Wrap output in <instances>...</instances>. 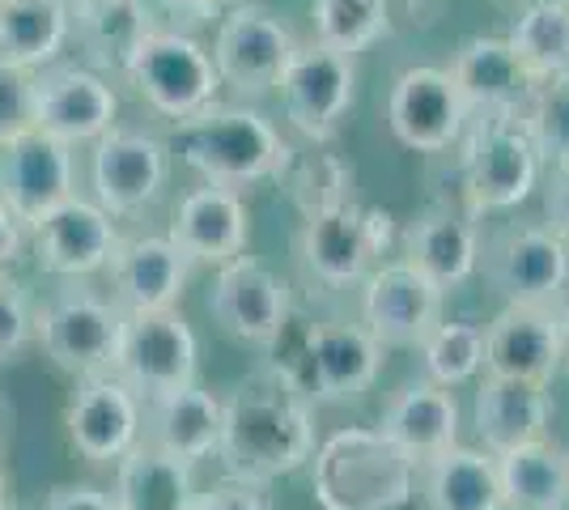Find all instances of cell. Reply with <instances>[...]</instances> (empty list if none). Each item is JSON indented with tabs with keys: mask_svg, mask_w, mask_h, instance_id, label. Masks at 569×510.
Instances as JSON below:
<instances>
[{
	"mask_svg": "<svg viewBox=\"0 0 569 510\" xmlns=\"http://www.w3.org/2000/svg\"><path fill=\"white\" fill-rule=\"evenodd\" d=\"M234 481L260 486L298 472L315 456L310 396L284 366H260L221 400V442Z\"/></svg>",
	"mask_w": 569,
	"mask_h": 510,
	"instance_id": "cell-1",
	"label": "cell"
},
{
	"mask_svg": "<svg viewBox=\"0 0 569 510\" xmlns=\"http://www.w3.org/2000/svg\"><path fill=\"white\" fill-rule=\"evenodd\" d=\"M179 153L209 188L242 192L260 179H281L293 149L277 123L251 102H209L179 123Z\"/></svg>",
	"mask_w": 569,
	"mask_h": 510,
	"instance_id": "cell-2",
	"label": "cell"
},
{
	"mask_svg": "<svg viewBox=\"0 0 569 510\" xmlns=\"http://www.w3.org/2000/svg\"><path fill=\"white\" fill-rule=\"evenodd\" d=\"M310 460V486L323 510H400L412 498L417 463L370 426L336 430Z\"/></svg>",
	"mask_w": 569,
	"mask_h": 510,
	"instance_id": "cell-3",
	"label": "cell"
},
{
	"mask_svg": "<svg viewBox=\"0 0 569 510\" xmlns=\"http://www.w3.org/2000/svg\"><path fill=\"white\" fill-rule=\"evenodd\" d=\"M545 158L519 116H480L463 132V200L472 218L510 213L540 188Z\"/></svg>",
	"mask_w": 569,
	"mask_h": 510,
	"instance_id": "cell-4",
	"label": "cell"
},
{
	"mask_svg": "<svg viewBox=\"0 0 569 510\" xmlns=\"http://www.w3.org/2000/svg\"><path fill=\"white\" fill-rule=\"evenodd\" d=\"M480 264L506 307H561L569 290V239L545 221H510L480 243Z\"/></svg>",
	"mask_w": 569,
	"mask_h": 510,
	"instance_id": "cell-5",
	"label": "cell"
},
{
	"mask_svg": "<svg viewBox=\"0 0 569 510\" xmlns=\"http://www.w3.org/2000/svg\"><path fill=\"white\" fill-rule=\"evenodd\" d=\"M123 77L137 86V94L158 116L174 123L204 111L209 102H217V90H221L213 56L188 30H149L132 51Z\"/></svg>",
	"mask_w": 569,
	"mask_h": 510,
	"instance_id": "cell-6",
	"label": "cell"
},
{
	"mask_svg": "<svg viewBox=\"0 0 569 510\" xmlns=\"http://www.w3.org/2000/svg\"><path fill=\"white\" fill-rule=\"evenodd\" d=\"M298 51V34L284 18L263 4H238L230 9L213 39V69L221 86H230L238 98L256 102L281 86L284 69Z\"/></svg>",
	"mask_w": 569,
	"mask_h": 510,
	"instance_id": "cell-7",
	"label": "cell"
},
{
	"mask_svg": "<svg viewBox=\"0 0 569 510\" xmlns=\"http://www.w3.org/2000/svg\"><path fill=\"white\" fill-rule=\"evenodd\" d=\"M277 94L293 132H302L310 146H328L357 102V56L323 48L315 39L298 43Z\"/></svg>",
	"mask_w": 569,
	"mask_h": 510,
	"instance_id": "cell-8",
	"label": "cell"
},
{
	"mask_svg": "<svg viewBox=\"0 0 569 510\" xmlns=\"http://www.w3.org/2000/svg\"><path fill=\"white\" fill-rule=\"evenodd\" d=\"M387 221L391 218L379 209H357V204H332V209L307 213L298 256H302L310 277L328 290L361 286L375 272V260L382 256Z\"/></svg>",
	"mask_w": 569,
	"mask_h": 510,
	"instance_id": "cell-9",
	"label": "cell"
},
{
	"mask_svg": "<svg viewBox=\"0 0 569 510\" xmlns=\"http://www.w3.org/2000/svg\"><path fill=\"white\" fill-rule=\"evenodd\" d=\"M116 379L128 391L167 396L196 383V337L179 311H141L123 316L116 349Z\"/></svg>",
	"mask_w": 569,
	"mask_h": 510,
	"instance_id": "cell-10",
	"label": "cell"
},
{
	"mask_svg": "<svg viewBox=\"0 0 569 510\" xmlns=\"http://www.w3.org/2000/svg\"><path fill=\"white\" fill-rule=\"evenodd\" d=\"M123 311L90 290H69L51 298L39 316V340L48 358L77 379H94L116 366Z\"/></svg>",
	"mask_w": 569,
	"mask_h": 510,
	"instance_id": "cell-11",
	"label": "cell"
},
{
	"mask_svg": "<svg viewBox=\"0 0 569 510\" xmlns=\"http://www.w3.org/2000/svg\"><path fill=\"white\" fill-rule=\"evenodd\" d=\"M442 298L433 281L403 260H387L361 281V328L382 349H421L442 323Z\"/></svg>",
	"mask_w": 569,
	"mask_h": 510,
	"instance_id": "cell-12",
	"label": "cell"
},
{
	"mask_svg": "<svg viewBox=\"0 0 569 510\" xmlns=\"http://www.w3.org/2000/svg\"><path fill=\"white\" fill-rule=\"evenodd\" d=\"M468 107L455 90L447 69L417 64L403 69L387 94V128L403 149L412 153H442L463 141L468 132Z\"/></svg>",
	"mask_w": 569,
	"mask_h": 510,
	"instance_id": "cell-13",
	"label": "cell"
},
{
	"mask_svg": "<svg viewBox=\"0 0 569 510\" xmlns=\"http://www.w3.org/2000/svg\"><path fill=\"white\" fill-rule=\"evenodd\" d=\"M170 149L158 132L144 128H111L94 141L90 158V183H94V204L116 213H137L153 204L167 188Z\"/></svg>",
	"mask_w": 569,
	"mask_h": 510,
	"instance_id": "cell-14",
	"label": "cell"
},
{
	"mask_svg": "<svg viewBox=\"0 0 569 510\" xmlns=\"http://www.w3.org/2000/svg\"><path fill=\"white\" fill-rule=\"evenodd\" d=\"M119 98L111 81L81 64H56L34 77V132L60 146H94L116 128Z\"/></svg>",
	"mask_w": 569,
	"mask_h": 510,
	"instance_id": "cell-15",
	"label": "cell"
},
{
	"mask_svg": "<svg viewBox=\"0 0 569 510\" xmlns=\"http://www.w3.org/2000/svg\"><path fill=\"white\" fill-rule=\"evenodd\" d=\"M77 196L72 149L43 132H26L0 146V204L18 218V226H39Z\"/></svg>",
	"mask_w": 569,
	"mask_h": 510,
	"instance_id": "cell-16",
	"label": "cell"
},
{
	"mask_svg": "<svg viewBox=\"0 0 569 510\" xmlns=\"http://www.w3.org/2000/svg\"><path fill=\"white\" fill-rule=\"evenodd\" d=\"M209 311L242 344H277L289 323V290L272 268L238 256L217 272Z\"/></svg>",
	"mask_w": 569,
	"mask_h": 510,
	"instance_id": "cell-17",
	"label": "cell"
},
{
	"mask_svg": "<svg viewBox=\"0 0 569 510\" xmlns=\"http://www.w3.org/2000/svg\"><path fill=\"white\" fill-rule=\"evenodd\" d=\"M382 349L361 323H319L307 332V374L298 379L315 400H357L361 391L375 388L382 370Z\"/></svg>",
	"mask_w": 569,
	"mask_h": 510,
	"instance_id": "cell-18",
	"label": "cell"
},
{
	"mask_svg": "<svg viewBox=\"0 0 569 510\" xmlns=\"http://www.w3.org/2000/svg\"><path fill=\"white\" fill-rule=\"evenodd\" d=\"M480 218L468 209L433 204L403 226V264H412L438 290H459L480 268Z\"/></svg>",
	"mask_w": 569,
	"mask_h": 510,
	"instance_id": "cell-19",
	"label": "cell"
},
{
	"mask_svg": "<svg viewBox=\"0 0 569 510\" xmlns=\"http://www.w3.org/2000/svg\"><path fill=\"white\" fill-rule=\"evenodd\" d=\"M34 230V256L43 272L56 277H90L111 268L119 251V230L107 209H98L94 200L72 196L69 204H60L56 213L30 226Z\"/></svg>",
	"mask_w": 569,
	"mask_h": 510,
	"instance_id": "cell-20",
	"label": "cell"
},
{
	"mask_svg": "<svg viewBox=\"0 0 569 510\" xmlns=\"http://www.w3.org/2000/svg\"><path fill=\"white\" fill-rule=\"evenodd\" d=\"M447 73H451L468 116H522V107L531 102V90H536V81L522 69L515 48L506 43V34L468 39L455 51Z\"/></svg>",
	"mask_w": 569,
	"mask_h": 510,
	"instance_id": "cell-21",
	"label": "cell"
},
{
	"mask_svg": "<svg viewBox=\"0 0 569 510\" xmlns=\"http://www.w3.org/2000/svg\"><path fill=\"white\" fill-rule=\"evenodd\" d=\"M251 234V213L242 192L230 188H191L174 218H170V243L188 256V264H217L226 268L242 256Z\"/></svg>",
	"mask_w": 569,
	"mask_h": 510,
	"instance_id": "cell-22",
	"label": "cell"
},
{
	"mask_svg": "<svg viewBox=\"0 0 569 510\" xmlns=\"http://www.w3.org/2000/svg\"><path fill=\"white\" fill-rule=\"evenodd\" d=\"M69 438L72 447L94 463L123 460L137 434H141V404L137 391H128L116 374H94L86 379L69 404Z\"/></svg>",
	"mask_w": 569,
	"mask_h": 510,
	"instance_id": "cell-23",
	"label": "cell"
},
{
	"mask_svg": "<svg viewBox=\"0 0 569 510\" xmlns=\"http://www.w3.org/2000/svg\"><path fill=\"white\" fill-rule=\"evenodd\" d=\"M485 374L548 388L557 374V307H501L485 328Z\"/></svg>",
	"mask_w": 569,
	"mask_h": 510,
	"instance_id": "cell-24",
	"label": "cell"
},
{
	"mask_svg": "<svg viewBox=\"0 0 569 510\" xmlns=\"http://www.w3.org/2000/svg\"><path fill=\"white\" fill-rule=\"evenodd\" d=\"M111 286L123 316L174 311L179 293L188 286V256L162 234L119 239V251L111 260Z\"/></svg>",
	"mask_w": 569,
	"mask_h": 510,
	"instance_id": "cell-25",
	"label": "cell"
},
{
	"mask_svg": "<svg viewBox=\"0 0 569 510\" xmlns=\"http://www.w3.org/2000/svg\"><path fill=\"white\" fill-rule=\"evenodd\" d=\"M379 434L391 438L408 460L421 463L459 447V400L438 383H408L382 409Z\"/></svg>",
	"mask_w": 569,
	"mask_h": 510,
	"instance_id": "cell-26",
	"label": "cell"
},
{
	"mask_svg": "<svg viewBox=\"0 0 569 510\" xmlns=\"http://www.w3.org/2000/svg\"><path fill=\"white\" fill-rule=\"evenodd\" d=\"M472 417L485 451L506 456V451H519V447H531V442H545L552 400H548L545 383H519V379L485 374V383L476 391Z\"/></svg>",
	"mask_w": 569,
	"mask_h": 510,
	"instance_id": "cell-27",
	"label": "cell"
},
{
	"mask_svg": "<svg viewBox=\"0 0 569 510\" xmlns=\"http://www.w3.org/2000/svg\"><path fill=\"white\" fill-rule=\"evenodd\" d=\"M144 442L183 463L213 456L217 442H221V400L213 391L196 388V383L167 391V396H153L149 400V438Z\"/></svg>",
	"mask_w": 569,
	"mask_h": 510,
	"instance_id": "cell-28",
	"label": "cell"
},
{
	"mask_svg": "<svg viewBox=\"0 0 569 510\" xmlns=\"http://www.w3.org/2000/svg\"><path fill=\"white\" fill-rule=\"evenodd\" d=\"M69 0H0V64L48 69L69 43Z\"/></svg>",
	"mask_w": 569,
	"mask_h": 510,
	"instance_id": "cell-29",
	"label": "cell"
},
{
	"mask_svg": "<svg viewBox=\"0 0 569 510\" xmlns=\"http://www.w3.org/2000/svg\"><path fill=\"white\" fill-rule=\"evenodd\" d=\"M426 510H501L498 460L476 447H451L421 463Z\"/></svg>",
	"mask_w": 569,
	"mask_h": 510,
	"instance_id": "cell-30",
	"label": "cell"
},
{
	"mask_svg": "<svg viewBox=\"0 0 569 510\" xmlns=\"http://www.w3.org/2000/svg\"><path fill=\"white\" fill-rule=\"evenodd\" d=\"M501 481V507L510 510H566L569 507V456L552 442H531L519 451L493 456Z\"/></svg>",
	"mask_w": 569,
	"mask_h": 510,
	"instance_id": "cell-31",
	"label": "cell"
},
{
	"mask_svg": "<svg viewBox=\"0 0 569 510\" xmlns=\"http://www.w3.org/2000/svg\"><path fill=\"white\" fill-rule=\"evenodd\" d=\"M119 510H188L196 498L191 489V463L174 460L167 451L137 442L123 460H119L116 493Z\"/></svg>",
	"mask_w": 569,
	"mask_h": 510,
	"instance_id": "cell-32",
	"label": "cell"
},
{
	"mask_svg": "<svg viewBox=\"0 0 569 510\" xmlns=\"http://www.w3.org/2000/svg\"><path fill=\"white\" fill-rule=\"evenodd\" d=\"M69 22L98 64H111L116 73L128 69L144 34L158 30L149 22L144 0H69Z\"/></svg>",
	"mask_w": 569,
	"mask_h": 510,
	"instance_id": "cell-33",
	"label": "cell"
},
{
	"mask_svg": "<svg viewBox=\"0 0 569 510\" xmlns=\"http://www.w3.org/2000/svg\"><path fill=\"white\" fill-rule=\"evenodd\" d=\"M506 43L515 48L531 81L569 73V0H531L515 18Z\"/></svg>",
	"mask_w": 569,
	"mask_h": 510,
	"instance_id": "cell-34",
	"label": "cell"
},
{
	"mask_svg": "<svg viewBox=\"0 0 569 510\" xmlns=\"http://www.w3.org/2000/svg\"><path fill=\"white\" fill-rule=\"evenodd\" d=\"M396 4L391 0H315L310 22H315V43L345 56L375 48L382 34H391Z\"/></svg>",
	"mask_w": 569,
	"mask_h": 510,
	"instance_id": "cell-35",
	"label": "cell"
},
{
	"mask_svg": "<svg viewBox=\"0 0 569 510\" xmlns=\"http://www.w3.org/2000/svg\"><path fill=\"white\" fill-rule=\"evenodd\" d=\"M421 362H426L429 383L438 388H459L472 383L485 370V328L468 319H442L421 344Z\"/></svg>",
	"mask_w": 569,
	"mask_h": 510,
	"instance_id": "cell-36",
	"label": "cell"
},
{
	"mask_svg": "<svg viewBox=\"0 0 569 510\" xmlns=\"http://www.w3.org/2000/svg\"><path fill=\"white\" fill-rule=\"evenodd\" d=\"M519 120L545 162H569V73L536 81Z\"/></svg>",
	"mask_w": 569,
	"mask_h": 510,
	"instance_id": "cell-37",
	"label": "cell"
},
{
	"mask_svg": "<svg viewBox=\"0 0 569 510\" xmlns=\"http://www.w3.org/2000/svg\"><path fill=\"white\" fill-rule=\"evenodd\" d=\"M281 174H289V196L298 200L302 213H319L332 204H353V167H345L332 153H315L302 162H284Z\"/></svg>",
	"mask_w": 569,
	"mask_h": 510,
	"instance_id": "cell-38",
	"label": "cell"
},
{
	"mask_svg": "<svg viewBox=\"0 0 569 510\" xmlns=\"http://www.w3.org/2000/svg\"><path fill=\"white\" fill-rule=\"evenodd\" d=\"M34 128V77L0 64V146Z\"/></svg>",
	"mask_w": 569,
	"mask_h": 510,
	"instance_id": "cell-39",
	"label": "cell"
},
{
	"mask_svg": "<svg viewBox=\"0 0 569 510\" xmlns=\"http://www.w3.org/2000/svg\"><path fill=\"white\" fill-rule=\"evenodd\" d=\"M30 332H34L30 298H26V290L18 281L0 277V362H9L13 353H22Z\"/></svg>",
	"mask_w": 569,
	"mask_h": 510,
	"instance_id": "cell-40",
	"label": "cell"
},
{
	"mask_svg": "<svg viewBox=\"0 0 569 510\" xmlns=\"http://www.w3.org/2000/svg\"><path fill=\"white\" fill-rule=\"evenodd\" d=\"M540 188H545V226L569 239V162H548V174H540Z\"/></svg>",
	"mask_w": 569,
	"mask_h": 510,
	"instance_id": "cell-41",
	"label": "cell"
},
{
	"mask_svg": "<svg viewBox=\"0 0 569 510\" xmlns=\"http://www.w3.org/2000/svg\"><path fill=\"white\" fill-rule=\"evenodd\" d=\"M188 510H263L256 486L247 481H221V486L196 493L188 502Z\"/></svg>",
	"mask_w": 569,
	"mask_h": 510,
	"instance_id": "cell-42",
	"label": "cell"
},
{
	"mask_svg": "<svg viewBox=\"0 0 569 510\" xmlns=\"http://www.w3.org/2000/svg\"><path fill=\"white\" fill-rule=\"evenodd\" d=\"M48 510H119V502L111 493H98L90 486H72V489H60L48 502Z\"/></svg>",
	"mask_w": 569,
	"mask_h": 510,
	"instance_id": "cell-43",
	"label": "cell"
},
{
	"mask_svg": "<svg viewBox=\"0 0 569 510\" xmlns=\"http://www.w3.org/2000/svg\"><path fill=\"white\" fill-rule=\"evenodd\" d=\"M18 256H22V226L0 204V277H9V268L18 264Z\"/></svg>",
	"mask_w": 569,
	"mask_h": 510,
	"instance_id": "cell-44",
	"label": "cell"
},
{
	"mask_svg": "<svg viewBox=\"0 0 569 510\" xmlns=\"http://www.w3.org/2000/svg\"><path fill=\"white\" fill-rule=\"evenodd\" d=\"M170 9L183 13L188 22H209L221 4H217V0H170Z\"/></svg>",
	"mask_w": 569,
	"mask_h": 510,
	"instance_id": "cell-45",
	"label": "cell"
},
{
	"mask_svg": "<svg viewBox=\"0 0 569 510\" xmlns=\"http://www.w3.org/2000/svg\"><path fill=\"white\" fill-rule=\"evenodd\" d=\"M557 370L569 374V302L557 307Z\"/></svg>",
	"mask_w": 569,
	"mask_h": 510,
	"instance_id": "cell-46",
	"label": "cell"
},
{
	"mask_svg": "<svg viewBox=\"0 0 569 510\" xmlns=\"http://www.w3.org/2000/svg\"><path fill=\"white\" fill-rule=\"evenodd\" d=\"M0 510H9V481H4V468H0Z\"/></svg>",
	"mask_w": 569,
	"mask_h": 510,
	"instance_id": "cell-47",
	"label": "cell"
},
{
	"mask_svg": "<svg viewBox=\"0 0 569 510\" xmlns=\"http://www.w3.org/2000/svg\"><path fill=\"white\" fill-rule=\"evenodd\" d=\"M221 9H238V4H247V0H217Z\"/></svg>",
	"mask_w": 569,
	"mask_h": 510,
	"instance_id": "cell-48",
	"label": "cell"
}]
</instances>
